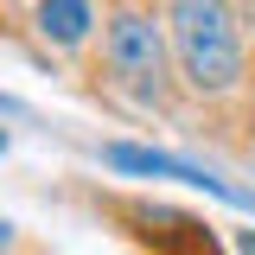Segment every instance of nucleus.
<instances>
[{
  "instance_id": "3",
  "label": "nucleus",
  "mask_w": 255,
  "mask_h": 255,
  "mask_svg": "<svg viewBox=\"0 0 255 255\" xmlns=\"http://www.w3.org/2000/svg\"><path fill=\"white\" fill-rule=\"evenodd\" d=\"M102 159H109L115 172H147V179H185V185H204L211 198H223V204H243V211H255V198H249V191H236L230 179L204 172V166H191V159L153 153V147H128V140H109V147H102Z\"/></svg>"
},
{
  "instance_id": "1",
  "label": "nucleus",
  "mask_w": 255,
  "mask_h": 255,
  "mask_svg": "<svg viewBox=\"0 0 255 255\" xmlns=\"http://www.w3.org/2000/svg\"><path fill=\"white\" fill-rule=\"evenodd\" d=\"M166 26H172V58H179V70H185V83L198 96L236 90V77H243V32H236L230 0H172Z\"/></svg>"
},
{
  "instance_id": "4",
  "label": "nucleus",
  "mask_w": 255,
  "mask_h": 255,
  "mask_svg": "<svg viewBox=\"0 0 255 255\" xmlns=\"http://www.w3.org/2000/svg\"><path fill=\"white\" fill-rule=\"evenodd\" d=\"M96 26V13H90V0H38V32L51 38V45H83Z\"/></svg>"
},
{
  "instance_id": "2",
  "label": "nucleus",
  "mask_w": 255,
  "mask_h": 255,
  "mask_svg": "<svg viewBox=\"0 0 255 255\" xmlns=\"http://www.w3.org/2000/svg\"><path fill=\"white\" fill-rule=\"evenodd\" d=\"M102 51H109V77L134 102H153V109L166 102V38H159V26L147 13H115Z\"/></svg>"
}]
</instances>
